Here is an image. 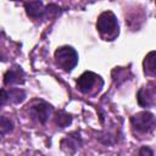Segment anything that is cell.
Segmentation results:
<instances>
[{"instance_id":"6da1fadb","label":"cell","mask_w":156,"mask_h":156,"mask_svg":"<svg viewBox=\"0 0 156 156\" xmlns=\"http://www.w3.org/2000/svg\"><path fill=\"white\" fill-rule=\"evenodd\" d=\"M96 29L106 40H113L118 35V22L112 11H104L96 21Z\"/></svg>"},{"instance_id":"7a4b0ae2","label":"cell","mask_w":156,"mask_h":156,"mask_svg":"<svg viewBox=\"0 0 156 156\" xmlns=\"http://www.w3.org/2000/svg\"><path fill=\"white\" fill-rule=\"evenodd\" d=\"M55 62L63 71L69 72L78 63V54L72 46H60L55 51Z\"/></svg>"},{"instance_id":"3957f363","label":"cell","mask_w":156,"mask_h":156,"mask_svg":"<svg viewBox=\"0 0 156 156\" xmlns=\"http://www.w3.org/2000/svg\"><path fill=\"white\" fill-rule=\"evenodd\" d=\"M132 127L139 133H151L156 128V118L149 111H141L135 113L130 118Z\"/></svg>"},{"instance_id":"277c9868","label":"cell","mask_w":156,"mask_h":156,"mask_svg":"<svg viewBox=\"0 0 156 156\" xmlns=\"http://www.w3.org/2000/svg\"><path fill=\"white\" fill-rule=\"evenodd\" d=\"M98 80H100V77L94 72H84L77 79V88L79 91L87 94L95 87Z\"/></svg>"},{"instance_id":"5b68a950","label":"cell","mask_w":156,"mask_h":156,"mask_svg":"<svg viewBox=\"0 0 156 156\" xmlns=\"http://www.w3.org/2000/svg\"><path fill=\"white\" fill-rule=\"evenodd\" d=\"M155 95H156V87L154 85H147V87H143L139 91H138V102L140 106L143 107H147L150 106L154 100H155Z\"/></svg>"},{"instance_id":"8992f818","label":"cell","mask_w":156,"mask_h":156,"mask_svg":"<svg viewBox=\"0 0 156 156\" xmlns=\"http://www.w3.org/2000/svg\"><path fill=\"white\" fill-rule=\"evenodd\" d=\"M4 83L6 85H13V84L24 83V72L22 71L21 67L10 68L4 76Z\"/></svg>"},{"instance_id":"52a82bcc","label":"cell","mask_w":156,"mask_h":156,"mask_svg":"<svg viewBox=\"0 0 156 156\" xmlns=\"http://www.w3.org/2000/svg\"><path fill=\"white\" fill-rule=\"evenodd\" d=\"M30 113L34 118H37L40 123H45L51 113V106L45 104V102H40L34 106H32L30 108Z\"/></svg>"},{"instance_id":"ba28073f","label":"cell","mask_w":156,"mask_h":156,"mask_svg":"<svg viewBox=\"0 0 156 156\" xmlns=\"http://www.w3.org/2000/svg\"><path fill=\"white\" fill-rule=\"evenodd\" d=\"M24 10L27 15L32 18H41L46 13V9L41 1H29L24 2Z\"/></svg>"},{"instance_id":"9c48e42d","label":"cell","mask_w":156,"mask_h":156,"mask_svg":"<svg viewBox=\"0 0 156 156\" xmlns=\"http://www.w3.org/2000/svg\"><path fill=\"white\" fill-rule=\"evenodd\" d=\"M143 67H144V73L146 76H156V51H151L149 52L143 62Z\"/></svg>"},{"instance_id":"30bf717a","label":"cell","mask_w":156,"mask_h":156,"mask_svg":"<svg viewBox=\"0 0 156 156\" xmlns=\"http://www.w3.org/2000/svg\"><path fill=\"white\" fill-rule=\"evenodd\" d=\"M79 144H80V139H79V135L74 136V134H71V135H67L65 139H62L61 141V146L65 151L69 152V154H74L77 151V149L79 147Z\"/></svg>"},{"instance_id":"8fae6325","label":"cell","mask_w":156,"mask_h":156,"mask_svg":"<svg viewBox=\"0 0 156 156\" xmlns=\"http://www.w3.org/2000/svg\"><path fill=\"white\" fill-rule=\"evenodd\" d=\"M54 121L58 127L65 128V127H67V126H69L72 123V116L69 113H67L66 111H63V110H58L55 113Z\"/></svg>"},{"instance_id":"7c38bea8","label":"cell","mask_w":156,"mask_h":156,"mask_svg":"<svg viewBox=\"0 0 156 156\" xmlns=\"http://www.w3.org/2000/svg\"><path fill=\"white\" fill-rule=\"evenodd\" d=\"M6 94H7V99L12 104H20L26 98V93L23 90H21V89H11L9 93L6 91Z\"/></svg>"},{"instance_id":"4fadbf2b","label":"cell","mask_w":156,"mask_h":156,"mask_svg":"<svg viewBox=\"0 0 156 156\" xmlns=\"http://www.w3.org/2000/svg\"><path fill=\"white\" fill-rule=\"evenodd\" d=\"M0 130H1V135H5L6 133L12 130V122L6 118V117H1V124H0Z\"/></svg>"},{"instance_id":"5bb4252c","label":"cell","mask_w":156,"mask_h":156,"mask_svg":"<svg viewBox=\"0 0 156 156\" xmlns=\"http://www.w3.org/2000/svg\"><path fill=\"white\" fill-rule=\"evenodd\" d=\"M138 156H154V152L149 146H141L139 149Z\"/></svg>"}]
</instances>
